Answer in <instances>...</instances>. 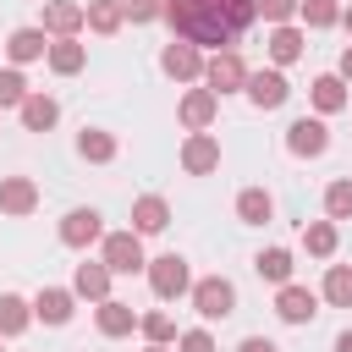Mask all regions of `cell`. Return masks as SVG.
Wrapping results in <instances>:
<instances>
[{"mask_svg": "<svg viewBox=\"0 0 352 352\" xmlns=\"http://www.w3.org/2000/svg\"><path fill=\"white\" fill-rule=\"evenodd\" d=\"M82 60H88V55H82V44H77V38H55V44H50V66H55L60 77L82 72Z\"/></svg>", "mask_w": 352, "mask_h": 352, "instance_id": "24", "label": "cell"}, {"mask_svg": "<svg viewBox=\"0 0 352 352\" xmlns=\"http://www.w3.org/2000/svg\"><path fill=\"white\" fill-rule=\"evenodd\" d=\"M275 314H280L286 324H308V319L319 314V302H314V292H308V286H292V280H286V286H280V297H275Z\"/></svg>", "mask_w": 352, "mask_h": 352, "instance_id": "7", "label": "cell"}, {"mask_svg": "<svg viewBox=\"0 0 352 352\" xmlns=\"http://www.w3.org/2000/svg\"><path fill=\"white\" fill-rule=\"evenodd\" d=\"M324 297H330L336 308H352V270H346V264H330V275H324Z\"/></svg>", "mask_w": 352, "mask_h": 352, "instance_id": "29", "label": "cell"}, {"mask_svg": "<svg viewBox=\"0 0 352 352\" xmlns=\"http://www.w3.org/2000/svg\"><path fill=\"white\" fill-rule=\"evenodd\" d=\"M314 104L330 116V110H341L346 104V88H341V77H314Z\"/></svg>", "mask_w": 352, "mask_h": 352, "instance_id": "30", "label": "cell"}, {"mask_svg": "<svg viewBox=\"0 0 352 352\" xmlns=\"http://www.w3.org/2000/svg\"><path fill=\"white\" fill-rule=\"evenodd\" d=\"M82 22H88V11H82L77 0H50V6H44V28L60 33V38H72Z\"/></svg>", "mask_w": 352, "mask_h": 352, "instance_id": "12", "label": "cell"}, {"mask_svg": "<svg viewBox=\"0 0 352 352\" xmlns=\"http://www.w3.org/2000/svg\"><path fill=\"white\" fill-rule=\"evenodd\" d=\"M258 11H264V22H275V28H280V22L297 11V0H258Z\"/></svg>", "mask_w": 352, "mask_h": 352, "instance_id": "36", "label": "cell"}, {"mask_svg": "<svg viewBox=\"0 0 352 352\" xmlns=\"http://www.w3.org/2000/svg\"><path fill=\"white\" fill-rule=\"evenodd\" d=\"M165 226H170V209H165V198L143 192V198L132 204V231H138V236H148V231H165Z\"/></svg>", "mask_w": 352, "mask_h": 352, "instance_id": "13", "label": "cell"}, {"mask_svg": "<svg viewBox=\"0 0 352 352\" xmlns=\"http://www.w3.org/2000/svg\"><path fill=\"white\" fill-rule=\"evenodd\" d=\"M286 148H292V154H302V160L324 154V148H330L324 121H308V116H302V121H292V126H286Z\"/></svg>", "mask_w": 352, "mask_h": 352, "instance_id": "6", "label": "cell"}, {"mask_svg": "<svg viewBox=\"0 0 352 352\" xmlns=\"http://www.w3.org/2000/svg\"><path fill=\"white\" fill-rule=\"evenodd\" d=\"M132 324H138V314H132L126 302H116V297L99 302V336H126Z\"/></svg>", "mask_w": 352, "mask_h": 352, "instance_id": "20", "label": "cell"}, {"mask_svg": "<svg viewBox=\"0 0 352 352\" xmlns=\"http://www.w3.org/2000/svg\"><path fill=\"white\" fill-rule=\"evenodd\" d=\"M253 270H258L264 280L286 286V280H292V253H286V248H270V253H258V258H253Z\"/></svg>", "mask_w": 352, "mask_h": 352, "instance_id": "25", "label": "cell"}, {"mask_svg": "<svg viewBox=\"0 0 352 352\" xmlns=\"http://www.w3.org/2000/svg\"><path fill=\"white\" fill-rule=\"evenodd\" d=\"M253 11H258V0H165L170 28L187 44H214V50H231L242 38V28L253 22Z\"/></svg>", "mask_w": 352, "mask_h": 352, "instance_id": "1", "label": "cell"}, {"mask_svg": "<svg viewBox=\"0 0 352 352\" xmlns=\"http://www.w3.org/2000/svg\"><path fill=\"white\" fill-rule=\"evenodd\" d=\"M16 110H22V126H28V132H50V126H55V116H60V104H55L50 94H28Z\"/></svg>", "mask_w": 352, "mask_h": 352, "instance_id": "15", "label": "cell"}, {"mask_svg": "<svg viewBox=\"0 0 352 352\" xmlns=\"http://www.w3.org/2000/svg\"><path fill=\"white\" fill-rule=\"evenodd\" d=\"M302 16H308V28H330L341 11H336V0H302Z\"/></svg>", "mask_w": 352, "mask_h": 352, "instance_id": "32", "label": "cell"}, {"mask_svg": "<svg viewBox=\"0 0 352 352\" xmlns=\"http://www.w3.org/2000/svg\"><path fill=\"white\" fill-rule=\"evenodd\" d=\"M160 66H165L176 82H192V77H204V55H198V44H165Z\"/></svg>", "mask_w": 352, "mask_h": 352, "instance_id": "8", "label": "cell"}, {"mask_svg": "<svg viewBox=\"0 0 352 352\" xmlns=\"http://www.w3.org/2000/svg\"><path fill=\"white\" fill-rule=\"evenodd\" d=\"M82 11H88V28H94V33H116V28H121V16H126V11H121V0H88Z\"/></svg>", "mask_w": 352, "mask_h": 352, "instance_id": "23", "label": "cell"}, {"mask_svg": "<svg viewBox=\"0 0 352 352\" xmlns=\"http://www.w3.org/2000/svg\"><path fill=\"white\" fill-rule=\"evenodd\" d=\"M214 104H220V94H214V88H192V94L182 99V121H187L192 132H204V126L214 121Z\"/></svg>", "mask_w": 352, "mask_h": 352, "instance_id": "16", "label": "cell"}, {"mask_svg": "<svg viewBox=\"0 0 352 352\" xmlns=\"http://www.w3.org/2000/svg\"><path fill=\"white\" fill-rule=\"evenodd\" d=\"M302 242H308V253L330 258V253H336V226H330V220H314V226L302 231Z\"/></svg>", "mask_w": 352, "mask_h": 352, "instance_id": "31", "label": "cell"}, {"mask_svg": "<svg viewBox=\"0 0 352 352\" xmlns=\"http://www.w3.org/2000/svg\"><path fill=\"white\" fill-rule=\"evenodd\" d=\"M336 352H352V330H341V336H336Z\"/></svg>", "mask_w": 352, "mask_h": 352, "instance_id": "40", "label": "cell"}, {"mask_svg": "<svg viewBox=\"0 0 352 352\" xmlns=\"http://www.w3.org/2000/svg\"><path fill=\"white\" fill-rule=\"evenodd\" d=\"M204 77H209V88H214V94L248 88V66H242V55H236V50H220L214 60H204Z\"/></svg>", "mask_w": 352, "mask_h": 352, "instance_id": "5", "label": "cell"}, {"mask_svg": "<svg viewBox=\"0 0 352 352\" xmlns=\"http://www.w3.org/2000/svg\"><path fill=\"white\" fill-rule=\"evenodd\" d=\"M236 352H280V346H275V341H264V336H248Z\"/></svg>", "mask_w": 352, "mask_h": 352, "instance_id": "38", "label": "cell"}, {"mask_svg": "<svg viewBox=\"0 0 352 352\" xmlns=\"http://www.w3.org/2000/svg\"><path fill=\"white\" fill-rule=\"evenodd\" d=\"M33 204H38V187L28 176H6L0 182V209L6 214H33Z\"/></svg>", "mask_w": 352, "mask_h": 352, "instance_id": "14", "label": "cell"}, {"mask_svg": "<svg viewBox=\"0 0 352 352\" xmlns=\"http://www.w3.org/2000/svg\"><path fill=\"white\" fill-rule=\"evenodd\" d=\"M99 236H104V226H99L94 209H72V214L60 220V242H66V248H88V242H99Z\"/></svg>", "mask_w": 352, "mask_h": 352, "instance_id": "10", "label": "cell"}, {"mask_svg": "<svg viewBox=\"0 0 352 352\" xmlns=\"http://www.w3.org/2000/svg\"><path fill=\"white\" fill-rule=\"evenodd\" d=\"M346 28H352V6H346Z\"/></svg>", "mask_w": 352, "mask_h": 352, "instance_id": "42", "label": "cell"}, {"mask_svg": "<svg viewBox=\"0 0 352 352\" xmlns=\"http://www.w3.org/2000/svg\"><path fill=\"white\" fill-rule=\"evenodd\" d=\"M28 319H33V308H28L16 292H6V297H0V336H16V330H28Z\"/></svg>", "mask_w": 352, "mask_h": 352, "instance_id": "26", "label": "cell"}, {"mask_svg": "<svg viewBox=\"0 0 352 352\" xmlns=\"http://www.w3.org/2000/svg\"><path fill=\"white\" fill-rule=\"evenodd\" d=\"M341 77H346V82H352V44H346V50H341Z\"/></svg>", "mask_w": 352, "mask_h": 352, "instance_id": "39", "label": "cell"}, {"mask_svg": "<svg viewBox=\"0 0 352 352\" xmlns=\"http://www.w3.org/2000/svg\"><path fill=\"white\" fill-rule=\"evenodd\" d=\"M121 11L132 22H154V16H165V0H121Z\"/></svg>", "mask_w": 352, "mask_h": 352, "instance_id": "35", "label": "cell"}, {"mask_svg": "<svg viewBox=\"0 0 352 352\" xmlns=\"http://www.w3.org/2000/svg\"><path fill=\"white\" fill-rule=\"evenodd\" d=\"M324 209H330V220H352V176L324 187Z\"/></svg>", "mask_w": 352, "mask_h": 352, "instance_id": "28", "label": "cell"}, {"mask_svg": "<svg viewBox=\"0 0 352 352\" xmlns=\"http://www.w3.org/2000/svg\"><path fill=\"white\" fill-rule=\"evenodd\" d=\"M182 352H214L209 330H187V336H182Z\"/></svg>", "mask_w": 352, "mask_h": 352, "instance_id": "37", "label": "cell"}, {"mask_svg": "<svg viewBox=\"0 0 352 352\" xmlns=\"http://www.w3.org/2000/svg\"><path fill=\"white\" fill-rule=\"evenodd\" d=\"M77 148H82V160H116V138L110 132H99V126H82V138H77Z\"/></svg>", "mask_w": 352, "mask_h": 352, "instance_id": "27", "label": "cell"}, {"mask_svg": "<svg viewBox=\"0 0 352 352\" xmlns=\"http://www.w3.org/2000/svg\"><path fill=\"white\" fill-rule=\"evenodd\" d=\"M192 308H198L204 319H226V314L236 308V286H231V280H220V275H209V280H198V286H192Z\"/></svg>", "mask_w": 352, "mask_h": 352, "instance_id": "4", "label": "cell"}, {"mask_svg": "<svg viewBox=\"0 0 352 352\" xmlns=\"http://www.w3.org/2000/svg\"><path fill=\"white\" fill-rule=\"evenodd\" d=\"M22 99H28L22 72H0V104H22Z\"/></svg>", "mask_w": 352, "mask_h": 352, "instance_id": "34", "label": "cell"}, {"mask_svg": "<svg viewBox=\"0 0 352 352\" xmlns=\"http://www.w3.org/2000/svg\"><path fill=\"white\" fill-rule=\"evenodd\" d=\"M6 50H11V60H38V55H50V38H44V28H16L6 38Z\"/></svg>", "mask_w": 352, "mask_h": 352, "instance_id": "19", "label": "cell"}, {"mask_svg": "<svg viewBox=\"0 0 352 352\" xmlns=\"http://www.w3.org/2000/svg\"><path fill=\"white\" fill-rule=\"evenodd\" d=\"M104 264H110V275H132V270H143L148 258H143L138 231H110V236H104Z\"/></svg>", "mask_w": 352, "mask_h": 352, "instance_id": "2", "label": "cell"}, {"mask_svg": "<svg viewBox=\"0 0 352 352\" xmlns=\"http://www.w3.org/2000/svg\"><path fill=\"white\" fill-rule=\"evenodd\" d=\"M33 314H38L44 324H66V319H72V292H66V286H44V292L33 297Z\"/></svg>", "mask_w": 352, "mask_h": 352, "instance_id": "17", "label": "cell"}, {"mask_svg": "<svg viewBox=\"0 0 352 352\" xmlns=\"http://www.w3.org/2000/svg\"><path fill=\"white\" fill-rule=\"evenodd\" d=\"M148 352H165V341H154V346H148Z\"/></svg>", "mask_w": 352, "mask_h": 352, "instance_id": "41", "label": "cell"}, {"mask_svg": "<svg viewBox=\"0 0 352 352\" xmlns=\"http://www.w3.org/2000/svg\"><path fill=\"white\" fill-rule=\"evenodd\" d=\"M182 165H187L192 176H209V170L220 165V143H214L209 132H192V138H187V148H182Z\"/></svg>", "mask_w": 352, "mask_h": 352, "instance_id": "11", "label": "cell"}, {"mask_svg": "<svg viewBox=\"0 0 352 352\" xmlns=\"http://www.w3.org/2000/svg\"><path fill=\"white\" fill-rule=\"evenodd\" d=\"M72 292H77V297H94V302H104V297H110V264H77V280H72Z\"/></svg>", "mask_w": 352, "mask_h": 352, "instance_id": "18", "label": "cell"}, {"mask_svg": "<svg viewBox=\"0 0 352 352\" xmlns=\"http://www.w3.org/2000/svg\"><path fill=\"white\" fill-rule=\"evenodd\" d=\"M236 214H242L248 226H264V220L275 214V204H270L264 187H248V192H236Z\"/></svg>", "mask_w": 352, "mask_h": 352, "instance_id": "22", "label": "cell"}, {"mask_svg": "<svg viewBox=\"0 0 352 352\" xmlns=\"http://www.w3.org/2000/svg\"><path fill=\"white\" fill-rule=\"evenodd\" d=\"M297 55H302V33H297V28H286V22H280V28H275V33H270V60H275V66H292V60H297Z\"/></svg>", "mask_w": 352, "mask_h": 352, "instance_id": "21", "label": "cell"}, {"mask_svg": "<svg viewBox=\"0 0 352 352\" xmlns=\"http://www.w3.org/2000/svg\"><path fill=\"white\" fill-rule=\"evenodd\" d=\"M138 330H143L148 341H170V336H176V324H170V314H143V319H138Z\"/></svg>", "mask_w": 352, "mask_h": 352, "instance_id": "33", "label": "cell"}, {"mask_svg": "<svg viewBox=\"0 0 352 352\" xmlns=\"http://www.w3.org/2000/svg\"><path fill=\"white\" fill-rule=\"evenodd\" d=\"M286 77L280 72H248V99L258 104V110H275V104H286Z\"/></svg>", "mask_w": 352, "mask_h": 352, "instance_id": "9", "label": "cell"}, {"mask_svg": "<svg viewBox=\"0 0 352 352\" xmlns=\"http://www.w3.org/2000/svg\"><path fill=\"white\" fill-rule=\"evenodd\" d=\"M148 286H154V297H182L187 292V258L182 253L148 258Z\"/></svg>", "mask_w": 352, "mask_h": 352, "instance_id": "3", "label": "cell"}]
</instances>
